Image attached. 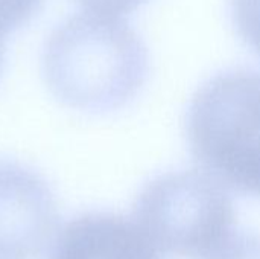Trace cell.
<instances>
[{"instance_id":"1","label":"cell","mask_w":260,"mask_h":259,"mask_svg":"<svg viewBox=\"0 0 260 259\" xmlns=\"http://www.w3.org/2000/svg\"><path fill=\"white\" fill-rule=\"evenodd\" d=\"M149 67L146 46L122 18L82 11L49 35L43 78L62 104L91 113L113 111L142 89Z\"/></svg>"},{"instance_id":"2","label":"cell","mask_w":260,"mask_h":259,"mask_svg":"<svg viewBox=\"0 0 260 259\" xmlns=\"http://www.w3.org/2000/svg\"><path fill=\"white\" fill-rule=\"evenodd\" d=\"M187 139L204 172L260 198V73L232 70L207 81L192 99Z\"/></svg>"},{"instance_id":"3","label":"cell","mask_w":260,"mask_h":259,"mask_svg":"<svg viewBox=\"0 0 260 259\" xmlns=\"http://www.w3.org/2000/svg\"><path fill=\"white\" fill-rule=\"evenodd\" d=\"M235 208L224 186L204 171L151 180L134 206V223L165 255L206 258L230 235Z\"/></svg>"},{"instance_id":"4","label":"cell","mask_w":260,"mask_h":259,"mask_svg":"<svg viewBox=\"0 0 260 259\" xmlns=\"http://www.w3.org/2000/svg\"><path fill=\"white\" fill-rule=\"evenodd\" d=\"M58 224L55 197L26 165L0 159V259H38Z\"/></svg>"},{"instance_id":"5","label":"cell","mask_w":260,"mask_h":259,"mask_svg":"<svg viewBox=\"0 0 260 259\" xmlns=\"http://www.w3.org/2000/svg\"><path fill=\"white\" fill-rule=\"evenodd\" d=\"M50 259H160L140 227L122 215L88 212L67 221Z\"/></svg>"},{"instance_id":"6","label":"cell","mask_w":260,"mask_h":259,"mask_svg":"<svg viewBox=\"0 0 260 259\" xmlns=\"http://www.w3.org/2000/svg\"><path fill=\"white\" fill-rule=\"evenodd\" d=\"M232 11L241 37L260 55V0H232Z\"/></svg>"},{"instance_id":"7","label":"cell","mask_w":260,"mask_h":259,"mask_svg":"<svg viewBox=\"0 0 260 259\" xmlns=\"http://www.w3.org/2000/svg\"><path fill=\"white\" fill-rule=\"evenodd\" d=\"M204 259H260L259 234L230 235Z\"/></svg>"},{"instance_id":"8","label":"cell","mask_w":260,"mask_h":259,"mask_svg":"<svg viewBox=\"0 0 260 259\" xmlns=\"http://www.w3.org/2000/svg\"><path fill=\"white\" fill-rule=\"evenodd\" d=\"M43 0H0V32L8 35L38 11Z\"/></svg>"},{"instance_id":"9","label":"cell","mask_w":260,"mask_h":259,"mask_svg":"<svg viewBox=\"0 0 260 259\" xmlns=\"http://www.w3.org/2000/svg\"><path fill=\"white\" fill-rule=\"evenodd\" d=\"M84 11L111 15V17H123L133 11H136L146 0H76Z\"/></svg>"},{"instance_id":"10","label":"cell","mask_w":260,"mask_h":259,"mask_svg":"<svg viewBox=\"0 0 260 259\" xmlns=\"http://www.w3.org/2000/svg\"><path fill=\"white\" fill-rule=\"evenodd\" d=\"M5 37L0 32V70H2V64H3V56H5Z\"/></svg>"}]
</instances>
